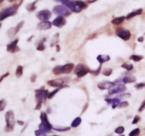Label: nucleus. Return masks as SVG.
<instances>
[{"mask_svg": "<svg viewBox=\"0 0 145 136\" xmlns=\"http://www.w3.org/2000/svg\"><path fill=\"white\" fill-rule=\"evenodd\" d=\"M21 3L14 4L13 6H11L3 8L2 10L0 11V21H2L4 19H6V18L12 16H14V15L17 14L18 8L21 5Z\"/></svg>", "mask_w": 145, "mask_h": 136, "instance_id": "obj_1", "label": "nucleus"}, {"mask_svg": "<svg viewBox=\"0 0 145 136\" xmlns=\"http://www.w3.org/2000/svg\"><path fill=\"white\" fill-rule=\"evenodd\" d=\"M40 118H41V124L39 125V129L42 131L44 133H49L50 131L52 130L53 127L52 125H51V123L49 122L48 121V119H47V114L45 112H41V116H40Z\"/></svg>", "mask_w": 145, "mask_h": 136, "instance_id": "obj_2", "label": "nucleus"}, {"mask_svg": "<svg viewBox=\"0 0 145 136\" xmlns=\"http://www.w3.org/2000/svg\"><path fill=\"white\" fill-rule=\"evenodd\" d=\"M5 119L6 125L5 127L6 132H11L14 130V125H15V117H14V112L12 111H9L6 113Z\"/></svg>", "mask_w": 145, "mask_h": 136, "instance_id": "obj_3", "label": "nucleus"}, {"mask_svg": "<svg viewBox=\"0 0 145 136\" xmlns=\"http://www.w3.org/2000/svg\"><path fill=\"white\" fill-rule=\"evenodd\" d=\"M52 11L55 14L62 16H68L71 14L70 9L65 5H57L54 6Z\"/></svg>", "mask_w": 145, "mask_h": 136, "instance_id": "obj_4", "label": "nucleus"}, {"mask_svg": "<svg viewBox=\"0 0 145 136\" xmlns=\"http://www.w3.org/2000/svg\"><path fill=\"white\" fill-rule=\"evenodd\" d=\"M35 93H36V99L37 100V103L38 102L44 103L45 102L47 98L48 97L49 92L47 90H45V89H38L35 90Z\"/></svg>", "mask_w": 145, "mask_h": 136, "instance_id": "obj_5", "label": "nucleus"}, {"mask_svg": "<svg viewBox=\"0 0 145 136\" xmlns=\"http://www.w3.org/2000/svg\"><path fill=\"white\" fill-rule=\"evenodd\" d=\"M115 33L120 38H121L124 41L129 40L131 38V33L130 32V30H125L123 28H117L116 31H115Z\"/></svg>", "mask_w": 145, "mask_h": 136, "instance_id": "obj_6", "label": "nucleus"}, {"mask_svg": "<svg viewBox=\"0 0 145 136\" xmlns=\"http://www.w3.org/2000/svg\"><path fill=\"white\" fill-rule=\"evenodd\" d=\"M51 16H52V13L48 9H44V10L38 11L36 14V17L41 21H48L51 18Z\"/></svg>", "mask_w": 145, "mask_h": 136, "instance_id": "obj_7", "label": "nucleus"}, {"mask_svg": "<svg viewBox=\"0 0 145 136\" xmlns=\"http://www.w3.org/2000/svg\"><path fill=\"white\" fill-rule=\"evenodd\" d=\"M47 85L51 87H56V88H62L63 87V85L65 83V79L64 78H57L52 80L47 81Z\"/></svg>", "mask_w": 145, "mask_h": 136, "instance_id": "obj_8", "label": "nucleus"}, {"mask_svg": "<svg viewBox=\"0 0 145 136\" xmlns=\"http://www.w3.org/2000/svg\"><path fill=\"white\" fill-rule=\"evenodd\" d=\"M126 90H127V87L124 85H118L115 87L110 88L108 91V94H109V95H115V94L123 93Z\"/></svg>", "mask_w": 145, "mask_h": 136, "instance_id": "obj_9", "label": "nucleus"}, {"mask_svg": "<svg viewBox=\"0 0 145 136\" xmlns=\"http://www.w3.org/2000/svg\"><path fill=\"white\" fill-rule=\"evenodd\" d=\"M18 42H19V39H16L15 40L11 42V43L7 44V46H6L7 52H11V53H16V52H19L20 50V48L17 45Z\"/></svg>", "mask_w": 145, "mask_h": 136, "instance_id": "obj_10", "label": "nucleus"}, {"mask_svg": "<svg viewBox=\"0 0 145 136\" xmlns=\"http://www.w3.org/2000/svg\"><path fill=\"white\" fill-rule=\"evenodd\" d=\"M74 4H75V6H74V9L73 11L75 13H79L80 11H82L83 9L87 8L88 6L86 3L83 2V1H81V0L75 1Z\"/></svg>", "mask_w": 145, "mask_h": 136, "instance_id": "obj_11", "label": "nucleus"}, {"mask_svg": "<svg viewBox=\"0 0 145 136\" xmlns=\"http://www.w3.org/2000/svg\"><path fill=\"white\" fill-rule=\"evenodd\" d=\"M66 23H67V21L65 17L62 16H58L57 18H55V19L53 20L52 23L55 27L62 28L66 24Z\"/></svg>", "mask_w": 145, "mask_h": 136, "instance_id": "obj_12", "label": "nucleus"}, {"mask_svg": "<svg viewBox=\"0 0 145 136\" xmlns=\"http://www.w3.org/2000/svg\"><path fill=\"white\" fill-rule=\"evenodd\" d=\"M115 85L114 82H110L106 81L103 83H100L98 84V87L100 90H110V88H112Z\"/></svg>", "mask_w": 145, "mask_h": 136, "instance_id": "obj_13", "label": "nucleus"}, {"mask_svg": "<svg viewBox=\"0 0 145 136\" xmlns=\"http://www.w3.org/2000/svg\"><path fill=\"white\" fill-rule=\"evenodd\" d=\"M52 23L49 21H41L37 25V28L40 30H45L50 29L52 28Z\"/></svg>", "mask_w": 145, "mask_h": 136, "instance_id": "obj_14", "label": "nucleus"}, {"mask_svg": "<svg viewBox=\"0 0 145 136\" xmlns=\"http://www.w3.org/2000/svg\"><path fill=\"white\" fill-rule=\"evenodd\" d=\"M106 102H107L108 104H112V109H115L118 106V105L120 103V99L118 97L116 98H106L105 99Z\"/></svg>", "mask_w": 145, "mask_h": 136, "instance_id": "obj_15", "label": "nucleus"}, {"mask_svg": "<svg viewBox=\"0 0 145 136\" xmlns=\"http://www.w3.org/2000/svg\"><path fill=\"white\" fill-rule=\"evenodd\" d=\"M74 65L71 63L67 64L65 65L62 66L61 67V73L62 74H69L74 69Z\"/></svg>", "mask_w": 145, "mask_h": 136, "instance_id": "obj_16", "label": "nucleus"}, {"mask_svg": "<svg viewBox=\"0 0 145 136\" xmlns=\"http://www.w3.org/2000/svg\"><path fill=\"white\" fill-rule=\"evenodd\" d=\"M58 2H60L63 5L66 6L68 8H69L71 11H74V6H75V4H74V2H71L69 0H57Z\"/></svg>", "mask_w": 145, "mask_h": 136, "instance_id": "obj_17", "label": "nucleus"}, {"mask_svg": "<svg viewBox=\"0 0 145 136\" xmlns=\"http://www.w3.org/2000/svg\"><path fill=\"white\" fill-rule=\"evenodd\" d=\"M142 8H139V9H137V10H135V11H132L131 13H130L127 15V16L125 17L126 19H131L132 18H134V17L137 16H139L140 14H142Z\"/></svg>", "mask_w": 145, "mask_h": 136, "instance_id": "obj_18", "label": "nucleus"}, {"mask_svg": "<svg viewBox=\"0 0 145 136\" xmlns=\"http://www.w3.org/2000/svg\"><path fill=\"white\" fill-rule=\"evenodd\" d=\"M97 61H99L101 64H103L105 62H107L110 60V57L109 55H99L97 58H96Z\"/></svg>", "mask_w": 145, "mask_h": 136, "instance_id": "obj_19", "label": "nucleus"}, {"mask_svg": "<svg viewBox=\"0 0 145 136\" xmlns=\"http://www.w3.org/2000/svg\"><path fill=\"white\" fill-rule=\"evenodd\" d=\"M122 81H123V83H124V84L132 83H134L136 81V78H135V77L132 76H125L124 78H123Z\"/></svg>", "mask_w": 145, "mask_h": 136, "instance_id": "obj_20", "label": "nucleus"}, {"mask_svg": "<svg viewBox=\"0 0 145 136\" xmlns=\"http://www.w3.org/2000/svg\"><path fill=\"white\" fill-rule=\"evenodd\" d=\"M125 19V16H120V17H116L115 19H113L112 20V23L113 25H118L121 24L122 23H123Z\"/></svg>", "mask_w": 145, "mask_h": 136, "instance_id": "obj_21", "label": "nucleus"}, {"mask_svg": "<svg viewBox=\"0 0 145 136\" xmlns=\"http://www.w3.org/2000/svg\"><path fill=\"white\" fill-rule=\"evenodd\" d=\"M81 123H82V119L80 117H77L71 122V127H72V128H77V127H78L81 124Z\"/></svg>", "mask_w": 145, "mask_h": 136, "instance_id": "obj_22", "label": "nucleus"}, {"mask_svg": "<svg viewBox=\"0 0 145 136\" xmlns=\"http://www.w3.org/2000/svg\"><path fill=\"white\" fill-rule=\"evenodd\" d=\"M38 0H36V1L30 3V4H27L26 6V9H27L28 11H34V10H36V4L38 2Z\"/></svg>", "mask_w": 145, "mask_h": 136, "instance_id": "obj_23", "label": "nucleus"}, {"mask_svg": "<svg viewBox=\"0 0 145 136\" xmlns=\"http://www.w3.org/2000/svg\"><path fill=\"white\" fill-rule=\"evenodd\" d=\"M89 71H90V69L86 67V68H84V69H83V70H82L81 71H79V73H77L76 75H77L78 78H82V77H84V76H86L88 73H89Z\"/></svg>", "mask_w": 145, "mask_h": 136, "instance_id": "obj_24", "label": "nucleus"}, {"mask_svg": "<svg viewBox=\"0 0 145 136\" xmlns=\"http://www.w3.org/2000/svg\"><path fill=\"white\" fill-rule=\"evenodd\" d=\"M86 68V66H84V64H79L78 65H77V66L74 68V74H77V73H79V71H81L83 69H84V68Z\"/></svg>", "mask_w": 145, "mask_h": 136, "instance_id": "obj_25", "label": "nucleus"}, {"mask_svg": "<svg viewBox=\"0 0 145 136\" xmlns=\"http://www.w3.org/2000/svg\"><path fill=\"white\" fill-rule=\"evenodd\" d=\"M23 68L22 66H18V67L17 68V71H16V76L17 78H20L23 75Z\"/></svg>", "mask_w": 145, "mask_h": 136, "instance_id": "obj_26", "label": "nucleus"}, {"mask_svg": "<svg viewBox=\"0 0 145 136\" xmlns=\"http://www.w3.org/2000/svg\"><path fill=\"white\" fill-rule=\"evenodd\" d=\"M58 41H59V33H57V34L55 35L54 37L52 38V41H51V44H50V47H53L54 45H57Z\"/></svg>", "mask_w": 145, "mask_h": 136, "instance_id": "obj_27", "label": "nucleus"}, {"mask_svg": "<svg viewBox=\"0 0 145 136\" xmlns=\"http://www.w3.org/2000/svg\"><path fill=\"white\" fill-rule=\"evenodd\" d=\"M45 40H46V38H43L41 42H39L38 46H37V50H38V51H43L44 49H45V47L44 45V42Z\"/></svg>", "mask_w": 145, "mask_h": 136, "instance_id": "obj_28", "label": "nucleus"}, {"mask_svg": "<svg viewBox=\"0 0 145 136\" xmlns=\"http://www.w3.org/2000/svg\"><path fill=\"white\" fill-rule=\"evenodd\" d=\"M121 67L123 68H125V69H126L127 71H132V69H133V65L132 64H127V63H125V64H122V66H121Z\"/></svg>", "mask_w": 145, "mask_h": 136, "instance_id": "obj_29", "label": "nucleus"}, {"mask_svg": "<svg viewBox=\"0 0 145 136\" xmlns=\"http://www.w3.org/2000/svg\"><path fill=\"white\" fill-rule=\"evenodd\" d=\"M130 59L132 61H134L135 62H138V61H140L141 60L143 59V57L142 56H140V55H132L131 57H130Z\"/></svg>", "mask_w": 145, "mask_h": 136, "instance_id": "obj_30", "label": "nucleus"}, {"mask_svg": "<svg viewBox=\"0 0 145 136\" xmlns=\"http://www.w3.org/2000/svg\"><path fill=\"white\" fill-rule=\"evenodd\" d=\"M101 72V64L99 66V68H97L96 70H90L89 71V73L93 74V76H98L99 74H100Z\"/></svg>", "mask_w": 145, "mask_h": 136, "instance_id": "obj_31", "label": "nucleus"}, {"mask_svg": "<svg viewBox=\"0 0 145 136\" xmlns=\"http://www.w3.org/2000/svg\"><path fill=\"white\" fill-rule=\"evenodd\" d=\"M112 73V68H105L103 72H102V74H103L104 76H110Z\"/></svg>", "mask_w": 145, "mask_h": 136, "instance_id": "obj_32", "label": "nucleus"}, {"mask_svg": "<svg viewBox=\"0 0 145 136\" xmlns=\"http://www.w3.org/2000/svg\"><path fill=\"white\" fill-rule=\"evenodd\" d=\"M140 133V128H135L133 131H132L130 133H129V136H138Z\"/></svg>", "mask_w": 145, "mask_h": 136, "instance_id": "obj_33", "label": "nucleus"}, {"mask_svg": "<svg viewBox=\"0 0 145 136\" xmlns=\"http://www.w3.org/2000/svg\"><path fill=\"white\" fill-rule=\"evenodd\" d=\"M61 67H62V66H56L55 68L52 69V73L53 74H55V75H60L61 74Z\"/></svg>", "mask_w": 145, "mask_h": 136, "instance_id": "obj_34", "label": "nucleus"}, {"mask_svg": "<svg viewBox=\"0 0 145 136\" xmlns=\"http://www.w3.org/2000/svg\"><path fill=\"white\" fill-rule=\"evenodd\" d=\"M60 90V88H57V89H55V90H54L53 91H52V92L49 93L47 98H48V99H52V98L58 93V91Z\"/></svg>", "mask_w": 145, "mask_h": 136, "instance_id": "obj_35", "label": "nucleus"}, {"mask_svg": "<svg viewBox=\"0 0 145 136\" xmlns=\"http://www.w3.org/2000/svg\"><path fill=\"white\" fill-rule=\"evenodd\" d=\"M53 129L55 131H59V132H65V131H69L70 130V128L69 127H64V128H58V127H55V128H53Z\"/></svg>", "mask_w": 145, "mask_h": 136, "instance_id": "obj_36", "label": "nucleus"}, {"mask_svg": "<svg viewBox=\"0 0 145 136\" xmlns=\"http://www.w3.org/2000/svg\"><path fill=\"white\" fill-rule=\"evenodd\" d=\"M6 106V102L5 99H1L0 100V112H2L5 109Z\"/></svg>", "mask_w": 145, "mask_h": 136, "instance_id": "obj_37", "label": "nucleus"}, {"mask_svg": "<svg viewBox=\"0 0 145 136\" xmlns=\"http://www.w3.org/2000/svg\"><path fill=\"white\" fill-rule=\"evenodd\" d=\"M125 131V128L123 126H119L115 130V133L117 134H123Z\"/></svg>", "mask_w": 145, "mask_h": 136, "instance_id": "obj_38", "label": "nucleus"}, {"mask_svg": "<svg viewBox=\"0 0 145 136\" xmlns=\"http://www.w3.org/2000/svg\"><path fill=\"white\" fill-rule=\"evenodd\" d=\"M129 106V103L127 101H124V102H122L120 103V104L118 105V108H125V107H127Z\"/></svg>", "mask_w": 145, "mask_h": 136, "instance_id": "obj_39", "label": "nucleus"}, {"mask_svg": "<svg viewBox=\"0 0 145 136\" xmlns=\"http://www.w3.org/2000/svg\"><path fill=\"white\" fill-rule=\"evenodd\" d=\"M23 24H24V21H21L17 25L16 27H15V30H16V31H17V33H18V32H19L21 29V28L23 27Z\"/></svg>", "mask_w": 145, "mask_h": 136, "instance_id": "obj_40", "label": "nucleus"}, {"mask_svg": "<svg viewBox=\"0 0 145 136\" xmlns=\"http://www.w3.org/2000/svg\"><path fill=\"white\" fill-rule=\"evenodd\" d=\"M35 134H36V136H46V133L41 131L40 129L35 131Z\"/></svg>", "mask_w": 145, "mask_h": 136, "instance_id": "obj_41", "label": "nucleus"}, {"mask_svg": "<svg viewBox=\"0 0 145 136\" xmlns=\"http://www.w3.org/2000/svg\"><path fill=\"white\" fill-rule=\"evenodd\" d=\"M135 87L140 90V89H142L144 87H145V83H137V85H135Z\"/></svg>", "mask_w": 145, "mask_h": 136, "instance_id": "obj_42", "label": "nucleus"}, {"mask_svg": "<svg viewBox=\"0 0 145 136\" xmlns=\"http://www.w3.org/2000/svg\"><path fill=\"white\" fill-rule=\"evenodd\" d=\"M130 94H129V93H125V94H122L120 95L118 97V98H120V99H125V98H129L130 97Z\"/></svg>", "mask_w": 145, "mask_h": 136, "instance_id": "obj_43", "label": "nucleus"}, {"mask_svg": "<svg viewBox=\"0 0 145 136\" xmlns=\"http://www.w3.org/2000/svg\"><path fill=\"white\" fill-rule=\"evenodd\" d=\"M144 109H145V100H144L142 102V103L141 104L140 108H139V112H142L143 110H144Z\"/></svg>", "mask_w": 145, "mask_h": 136, "instance_id": "obj_44", "label": "nucleus"}, {"mask_svg": "<svg viewBox=\"0 0 145 136\" xmlns=\"http://www.w3.org/2000/svg\"><path fill=\"white\" fill-rule=\"evenodd\" d=\"M140 117L139 116H136L134 117V119L132 121V124H136L137 123L140 121Z\"/></svg>", "mask_w": 145, "mask_h": 136, "instance_id": "obj_45", "label": "nucleus"}, {"mask_svg": "<svg viewBox=\"0 0 145 136\" xmlns=\"http://www.w3.org/2000/svg\"><path fill=\"white\" fill-rule=\"evenodd\" d=\"M9 75V72H7V73H6L5 74H4L3 76H2L0 77V83H2V81L5 78H6V77L8 76Z\"/></svg>", "mask_w": 145, "mask_h": 136, "instance_id": "obj_46", "label": "nucleus"}, {"mask_svg": "<svg viewBox=\"0 0 145 136\" xmlns=\"http://www.w3.org/2000/svg\"><path fill=\"white\" fill-rule=\"evenodd\" d=\"M42 104L41 102H38V103H37V104H36V106L35 107V110H39V109H41V108L42 106Z\"/></svg>", "mask_w": 145, "mask_h": 136, "instance_id": "obj_47", "label": "nucleus"}, {"mask_svg": "<svg viewBox=\"0 0 145 136\" xmlns=\"http://www.w3.org/2000/svg\"><path fill=\"white\" fill-rule=\"evenodd\" d=\"M36 74H33L32 76H31V77H30V81H31V83H34V82L36 81Z\"/></svg>", "mask_w": 145, "mask_h": 136, "instance_id": "obj_48", "label": "nucleus"}, {"mask_svg": "<svg viewBox=\"0 0 145 136\" xmlns=\"http://www.w3.org/2000/svg\"><path fill=\"white\" fill-rule=\"evenodd\" d=\"M17 123H18V124H19V125H23V124H24L23 121H19H19H17Z\"/></svg>", "mask_w": 145, "mask_h": 136, "instance_id": "obj_49", "label": "nucleus"}, {"mask_svg": "<svg viewBox=\"0 0 145 136\" xmlns=\"http://www.w3.org/2000/svg\"><path fill=\"white\" fill-rule=\"evenodd\" d=\"M96 1H97V0H86V2H87L88 4H91V3L95 2Z\"/></svg>", "mask_w": 145, "mask_h": 136, "instance_id": "obj_50", "label": "nucleus"}, {"mask_svg": "<svg viewBox=\"0 0 145 136\" xmlns=\"http://www.w3.org/2000/svg\"><path fill=\"white\" fill-rule=\"evenodd\" d=\"M137 40H138V42H142L143 41H144V38L143 37H140V38L137 39Z\"/></svg>", "mask_w": 145, "mask_h": 136, "instance_id": "obj_51", "label": "nucleus"}, {"mask_svg": "<svg viewBox=\"0 0 145 136\" xmlns=\"http://www.w3.org/2000/svg\"><path fill=\"white\" fill-rule=\"evenodd\" d=\"M56 47H57V52H60V46H59L58 44H57V45H56Z\"/></svg>", "mask_w": 145, "mask_h": 136, "instance_id": "obj_52", "label": "nucleus"}, {"mask_svg": "<svg viewBox=\"0 0 145 136\" xmlns=\"http://www.w3.org/2000/svg\"><path fill=\"white\" fill-rule=\"evenodd\" d=\"M33 38V36H31V37H30V38H29V39H28V42H30V40H31V39Z\"/></svg>", "mask_w": 145, "mask_h": 136, "instance_id": "obj_53", "label": "nucleus"}, {"mask_svg": "<svg viewBox=\"0 0 145 136\" xmlns=\"http://www.w3.org/2000/svg\"><path fill=\"white\" fill-rule=\"evenodd\" d=\"M9 2H14V1H16V0H8Z\"/></svg>", "mask_w": 145, "mask_h": 136, "instance_id": "obj_54", "label": "nucleus"}, {"mask_svg": "<svg viewBox=\"0 0 145 136\" xmlns=\"http://www.w3.org/2000/svg\"><path fill=\"white\" fill-rule=\"evenodd\" d=\"M4 0H0V3L3 2H4Z\"/></svg>", "mask_w": 145, "mask_h": 136, "instance_id": "obj_55", "label": "nucleus"}, {"mask_svg": "<svg viewBox=\"0 0 145 136\" xmlns=\"http://www.w3.org/2000/svg\"><path fill=\"white\" fill-rule=\"evenodd\" d=\"M1 26H2V23H0V28H1Z\"/></svg>", "mask_w": 145, "mask_h": 136, "instance_id": "obj_56", "label": "nucleus"}, {"mask_svg": "<svg viewBox=\"0 0 145 136\" xmlns=\"http://www.w3.org/2000/svg\"><path fill=\"white\" fill-rule=\"evenodd\" d=\"M52 136H59V135H52Z\"/></svg>", "mask_w": 145, "mask_h": 136, "instance_id": "obj_57", "label": "nucleus"}, {"mask_svg": "<svg viewBox=\"0 0 145 136\" xmlns=\"http://www.w3.org/2000/svg\"><path fill=\"white\" fill-rule=\"evenodd\" d=\"M120 136H125V135H120Z\"/></svg>", "mask_w": 145, "mask_h": 136, "instance_id": "obj_58", "label": "nucleus"}]
</instances>
